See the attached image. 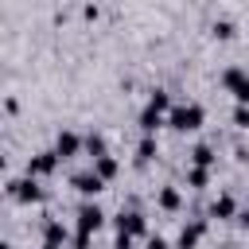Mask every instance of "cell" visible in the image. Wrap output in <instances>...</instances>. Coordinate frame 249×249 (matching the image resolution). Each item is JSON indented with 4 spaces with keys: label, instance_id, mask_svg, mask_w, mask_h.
<instances>
[{
    "label": "cell",
    "instance_id": "5bb4252c",
    "mask_svg": "<svg viewBox=\"0 0 249 249\" xmlns=\"http://www.w3.org/2000/svg\"><path fill=\"white\" fill-rule=\"evenodd\" d=\"M191 163H195V167H214V144H210V140L195 144V148H191Z\"/></svg>",
    "mask_w": 249,
    "mask_h": 249
},
{
    "label": "cell",
    "instance_id": "9a60e30c",
    "mask_svg": "<svg viewBox=\"0 0 249 249\" xmlns=\"http://www.w3.org/2000/svg\"><path fill=\"white\" fill-rule=\"evenodd\" d=\"M156 152H160L156 136H140V144H136V163H152V160H156Z\"/></svg>",
    "mask_w": 249,
    "mask_h": 249
},
{
    "label": "cell",
    "instance_id": "2e32d148",
    "mask_svg": "<svg viewBox=\"0 0 249 249\" xmlns=\"http://www.w3.org/2000/svg\"><path fill=\"white\" fill-rule=\"evenodd\" d=\"M148 105H152V109H156V113H163V117H167V113H171V93H167V89H160V86H156V89H152V93H148Z\"/></svg>",
    "mask_w": 249,
    "mask_h": 249
},
{
    "label": "cell",
    "instance_id": "9c48e42d",
    "mask_svg": "<svg viewBox=\"0 0 249 249\" xmlns=\"http://www.w3.org/2000/svg\"><path fill=\"white\" fill-rule=\"evenodd\" d=\"M233 214H241V210H237V198H233L230 191H222V195L210 202V218H233Z\"/></svg>",
    "mask_w": 249,
    "mask_h": 249
},
{
    "label": "cell",
    "instance_id": "8fae6325",
    "mask_svg": "<svg viewBox=\"0 0 249 249\" xmlns=\"http://www.w3.org/2000/svg\"><path fill=\"white\" fill-rule=\"evenodd\" d=\"M66 237H70V233H66V226H62L58 218H51V214H47V218H43V241H47V245H62Z\"/></svg>",
    "mask_w": 249,
    "mask_h": 249
},
{
    "label": "cell",
    "instance_id": "f1b7e54d",
    "mask_svg": "<svg viewBox=\"0 0 249 249\" xmlns=\"http://www.w3.org/2000/svg\"><path fill=\"white\" fill-rule=\"evenodd\" d=\"M222 249H230V245H222Z\"/></svg>",
    "mask_w": 249,
    "mask_h": 249
},
{
    "label": "cell",
    "instance_id": "5b68a950",
    "mask_svg": "<svg viewBox=\"0 0 249 249\" xmlns=\"http://www.w3.org/2000/svg\"><path fill=\"white\" fill-rule=\"evenodd\" d=\"M54 167H58V152H54V148H43V152H35V156L27 160V171H23V175L43 179V175H54Z\"/></svg>",
    "mask_w": 249,
    "mask_h": 249
},
{
    "label": "cell",
    "instance_id": "d6986e66",
    "mask_svg": "<svg viewBox=\"0 0 249 249\" xmlns=\"http://www.w3.org/2000/svg\"><path fill=\"white\" fill-rule=\"evenodd\" d=\"M93 171H97V175L109 183V179L117 175V160H113V156H101V160H93Z\"/></svg>",
    "mask_w": 249,
    "mask_h": 249
},
{
    "label": "cell",
    "instance_id": "7a4b0ae2",
    "mask_svg": "<svg viewBox=\"0 0 249 249\" xmlns=\"http://www.w3.org/2000/svg\"><path fill=\"white\" fill-rule=\"evenodd\" d=\"M4 195H8V198H16V202H43V198H47V191H43V187H39V179H31V175L8 179V183H4Z\"/></svg>",
    "mask_w": 249,
    "mask_h": 249
},
{
    "label": "cell",
    "instance_id": "277c9868",
    "mask_svg": "<svg viewBox=\"0 0 249 249\" xmlns=\"http://www.w3.org/2000/svg\"><path fill=\"white\" fill-rule=\"evenodd\" d=\"M54 152H58V160H74L78 152H86V136H78L74 128H58V136H54Z\"/></svg>",
    "mask_w": 249,
    "mask_h": 249
},
{
    "label": "cell",
    "instance_id": "7c38bea8",
    "mask_svg": "<svg viewBox=\"0 0 249 249\" xmlns=\"http://www.w3.org/2000/svg\"><path fill=\"white\" fill-rule=\"evenodd\" d=\"M245 82H249V70H245V66H226V70H222V86H226L230 93H237Z\"/></svg>",
    "mask_w": 249,
    "mask_h": 249
},
{
    "label": "cell",
    "instance_id": "7402d4cb",
    "mask_svg": "<svg viewBox=\"0 0 249 249\" xmlns=\"http://www.w3.org/2000/svg\"><path fill=\"white\" fill-rule=\"evenodd\" d=\"M89 241H93V233H74V249H89Z\"/></svg>",
    "mask_w": 249,
    "mask_h": 249
},
{
    "label": "cell",
    "instance_id": "52a82bcc",
    "mask_svg": "<svg viewBox=\"0 0 249 249\" xmlns=\"http://www.w3.org/2000/svg\"><path fill=\"white\" fill-rule=\"evenodd\" d=\"M101 222H105V210L97 202H82L78 206V233H97Z\"/></svg>",
    "mask_w": 249,
    "mask_h": 249
},
{
    "label": "cell",
    "instance_id": "603a6c76",
    "mask_svg": "<svg viewBox=\"0 0 249 249\" xmlns=\"http://www.w3.org/2000/svg\"><path fill=\"white\" fill-rule=\"evenodd\" d=\"M148 249H171V245H167V237H160V233H152V237H148Z\"/></svg>",
    "mask_w": 249,
    "mask_h": 249
},
{
    "label": "cell",
    "instance_id": "d4e9b609",
    "mask_svg": "<svg viewBox=\"0 0 249 249\" xmlns=\"http://www.w3.org/2000/svg\"><path fill=\"white\" fill-rule=\"evenodd\" d=\"M233 97H237V105H249V82H245V86H241Z\"/></svg>",
    "mask_w": 249,
    "mask_h": 249
},
{
    "label": "cell",
    "instance_id": "484cf974",
    "mask_svg": "<svg viewBox=\"0 0 249 249\" xmlns=\"http://www.w3.org/2000/svg\"><path fill=\"white\" fill-rule=\"evenodd\" d=\"M237 222H241V226H245V230H249V206H245V210H241V214H237Z\"/></svg>",
    "mask_w": 249,
    "mask_h": 249
},
{
    "label": "cell",
    "instance_id": "30bf717a",
    "mask_svg": "<svg viewBox=\"0 0 249 249\" xmlns=\"http://www.w3.org/2000/svg\"><path fill=\"white\" fill-rule=\"evenodd\" d=\"M136 121H140V132H144V136H156V128H160V124H167V117H163V113H156L152 105H144Z\"/></svg>",
    "mask_w": 249,
    "mask_h": 249
},
{
    "label": "cell",
    "instance_id": "83f0119b",
    "mask_svg": "<svg viewBox=\"0 0 249 249\" xmlns=\"http://www.w3.org/2000/svg\"><path fill=\"white\" fill-rule=\"evenodd\" d=\"M39 249H62V245H47V241H43V245H39Z\"/></svg>",
    "mask_w": 249,
    "mask_h": 249
},
{
    "label": "cell",
    "instance_id": "3957f363",
    "mask_svg": "<svg viewBox=\"0 0 249 249\" xmlns=\"http://www.w3.org/2000/svg\"><path fill=\"white\" fill-rule=\"evenodd\" d=\"M113 226H117V233H128V237H144V233H148V218H144L136 206L121 210V214L113 218Z\"/></svg>",
    "mask_w": 249,
    "mask_h": 249
},
{
    "label": "cell",
    "instance_id": "44dd1931",
    "mask_svg": "<svg viewBox=\"0 0 249 249\" xmlns=\"http://www.w3.org/2000/svg\"><path fill=\"white\" fill-rule=\"evenodd\" d=\"M230 117H233V124H237V128H249V105H233V113H230Z\"/></svg>",
    "mask_w": 249,
    "mask_h": 249
},
{
    "label": "cell",
    "instance_id": "6da1fadb",
    "mask_svg": "<svg viewBox=\"0 0 249 249\" xmlns=\"http://www.w3.org/2000/svg\"><path fill=\"white\" fill-rule=\"evenodd\" d=\"M202 121H206V109H202L198 101H179V105H171V113H167V124H171L175 132H195V128H202Z\"/></svg>",
    "mask_w": 249,
    "mask_h": 249
},
{
    "label": "cell",
    "instance_id": "e0dca14e",
    "mask_svg": "<svg viewBox=\"0 0 249 249\" xmlns=\"http://www.w3.org/2000/svg\"><path fill=\"white\" fill-rule=\"evenodd\" d=\"M86 156H93V160L109 156V148H105V136H101V132H86Z\"/></svg>",
    "mask_w": 249,
    "mask_h": 249
},
{
    "label": "cell",
    "instance_id": "4fadbf2b",
    "mask_svg": "<svg viewBox=\"0 0 249 249\" xmlns=\"http://www.w3.org/2000/svg\"><path fill=\"white\" fill-rule=\"evenodd\" d=\"M156 202H160V210H167V214H175V210L183 206V195H179V187H160V195H156Z\"/></svg>",
    "mask_w": 249,
    "mask_h": 249
},
{
    "label": "cell",
    "instance_id": "8992f818",
    "mask_svg": "<svg viewBox=\"0 0 249 249\" xmlns=\"http://www.w3.org/2000/svg\"><path fill=\"white\" fill-rule=\"evenodd\" d=\"M70 187H74L78 195H86V202H89L93 195H101V191H105V179L89 167V171H74V175H70Z\"/></svg>",
    "mask_w": 249,
    "mask_h": 249
},
{
    "label": "cell",
    "instance_id": "4316f807",
    "mask_svg": "<svg viewBox=\"0 0 249 249\" xmlns=\"http://www.w3.org/2000/svg\"><path fill=\"white\" fill-rule=\"evenodd\" d=\"M0 249H16V245H12V241H0Z\"/></svg>",
    "mask_w": 249,
    "mask_h": 249
},
{
    "label": "cell",
    "instance_id": "ac0fdd59",
    "mask_svg": "<svg viewBox=\"0 0 249 249\" xmlns=\"http://www.w3.org/2000/svg\"><path fill=\"white\" fill-rule=\"evenodd\" d=\"M206 183H210V167H195V163H191V167H187V187L202 191Z\"/></svg>",
    "mask_w": 249,
    "mask_h": 249
},
{
    "label": "cell",
    "instance_id": "ba28073f",
    "mask_svg": "<svg viewBox=\"0 0 249 249\" xmlns=\"http://www.w3.org/2000/svg\"><path fill=\"white\" fill-rule=\"evenodd\" d=\"M202 233H206V222H202V218H195V222H183V230H179V237H175V249H195Z\"/></svg>",
    "mask_w": 249,
    "mask_h": 249
},
{
    "label": "cell",
    "instance_id": "ffe728a7",
    "mask_svg": "<svg viewBox=\"0 0 249 249\" xmlns=\"http://www.w3.org/2000/svg\"><path fill=\"white\" fill-rule=\"evenodd\" d=\"M233 31H237V27H233V19H214V27H210V35H214V39H233Z\"/></svg>",
    "mask_w": 249,
    "mask_h": 249
},
{
    "label": "cell",
    "instance_id": "cb8c5ba5",
    "mask_svg": "<svg viewBox=\"0 0 249 249\" xmlns=\"http://www.w3.org/2000/svg\"><path fill=\"white\" fill-rule=\"evenodd\" d=\"M113 249H132V237H128V233H117V241H113Z\"/></svg>",
    "mask_w": 249,
    "mask_h": 249
}]
</instances>
